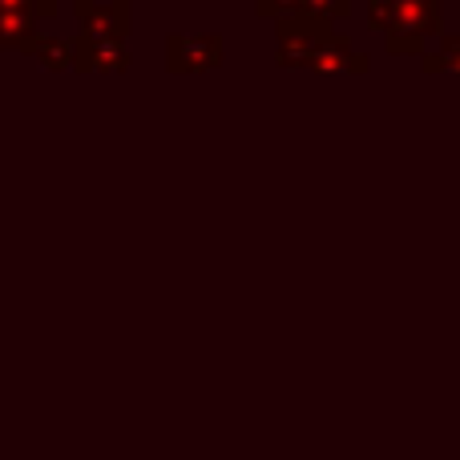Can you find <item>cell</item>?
Listing matches in <instances>:
<instances>
[{"label": "cell", "mask_w": 460, "mask_h": 460, "mask_svg": "<svg viewBox=\"0 0 460 460\" xmlns=\"http://www.w3.org/2000/svg\"><path fill=\"white\" fill-rule=\"evenodd\" d=\"M40 37L37 13H0V53H32Z\"/></svg>", "instance_id": "52a82bcc"}, {"label": "cell", "mask_w": 460, "mask_h": 460, "mask_svg": "<svg viewBox=\"0 0 460 460\" xmlns=\"http://www.w3.org/2000/svg\"><path fill=\"white\" fill-rule=\"evenodd\" d=\"M37 57L40 69L49 73H61V69H73V40H61V37H40L37 45H32V53Z\"/></svg>", "instance_id": "ba28073f"}, {"label": "cell", "mask_w": 460, "mask_h": 460, "mask_svg": "<svg viewBox=\"0 0 460 460\" xmlns=\"http://www.w3.org/2000/svg\"><path fill=\"white\" fill-rule=\"evenodd\" d=\"M226 61V49L223 37L215 32H170L166 37V73L170 77H199V73H215L223 69Z\"/></svg>", "instance_id": "3957f363"}, {"label": "cell", "mask_w": 460, "mask_h": 460, "mask_svg": "<svg viewBox=\"0 0 460 460\" xmlns=\"http://www.w3.org/2000/svg\"><path fill=\"white\" fill-rule=\"evenodd\" d=\"M73 16H77L85 40L129 45V32H134V4L129 0H73Z\"/></svg>", "instance_id": "277c9868"}, {"label": "cell", "mask_w": 460, "mask_h": 460, "mask_svg": "<svg viewBox=\"0 0 460 460\" xmlns=\"http://www.w3.org/2000/svg\"><path fill=\"white\" fill-rule=\"evenodd\" d=\"M367 69H372V57H367V53H356V49H351V40L343 37V32H332V40L319 49V57L311 61L307 73H319V77H335V73H356V77H364Z\"/></svg>", "instance_id": "8992f818"}, {"label": "cell", "mask_w": 460, "mask_h": 460, "mask_svg": "<svg viewBox=\"0 0 460 460\" xmlns=\"http://www.w3.org/2000/svg\"><path fill=\"white\" fill-rule=\"evenodd\" d=\"M303 21H319V24H335L351 16V0H303L299 4Z\"/></svg>", "instance_id": "30bf717a"}, {"label": "cell", "mask_w": 460, "mask_h": 460, "mask_svg": "<svg viewBox=\"0 0 460 460\" xmlns=\"http://www.w3.org/2000/svg\"><path fill=\"white\" fill-rule=\"evenodd\" d=\"M432 37H445L440 0H396L388 24H384L388 53L392 57H424Z\"/></svg>", "instance_id": "6da1fadb"}, {"label": "cell", "mask_w": 460, "mask_h": 460, "mask_svg": "<svg viewBox=\"0 0 460 460\" xmlns=\"http://www.w3.org/2000/svg\"><path fill=\"white\" fill-rule=\"evenodd\" d=\"M332 24L303 21V16L275 21V65L279 69H311V61L332 40Z\"/></svg>", "instance_id": "7a4b0ae2"}, {"label": "cell", "mask_w": 460, "mask_h": 460, "mask_svg": "<svg viewBox=\"0 0 460 460\" xmlns=\"http://www.w3.org/2000/svg\"><path fill=\"white\" fill-rule=\"evenodd\" d=\"M392 8H396V0H367V29H380L384 32Z\"/></svg>", "instance_id": "7c38bea8"}, {"label": "cell", "mask_w": 460, "mask_h": 460, "mask_svg": "<svg viewBox=\"0 0 460 460\" xmlns=\"http://www.w3.org/2000/svg\"><path fill=\"white\" fill-rule=\"evenodd\" d=\"M134 65L129 45H113V40H73V69L77 73H126Z\"/></svg>", "instance_id": "5b68a950"}, {"label": "cell", "mask_w": 460, "mask_h": 460, "mask_svg": "<svg viewBox=\"0 0 460 460\" xmlns=\"http://www.w3.org/2000/svg\"><path fill=\"white\" fill-rule=\"evenodd\" d=\"M0 13H37L40 16V0H0Z\"/></svg>", "instance_id": "4fadbf2b"}, {"label": "cell", "mask_w": 460, "mask_h": 460, "mask_svg": "<svg viewBox=\"0 0 460 460\" xmlns=\"http://www.w3.org/2000/svg\"><path fill=\"white\" fill-rule=\"evenodd\" d=\"M420 69L424 73H460V37H440L437 53H424L420 57Z\"/></svg>", "instance_id": "9c48e42d"}, {"label": "cell", "mask_w": 460, "mask_h": 460, "mask_svg": "<svg viewBox=\"0 0 460 460\" xmlns=\"http://www.w3.org/2000/svg\"><path fill=\"white\" fill-rule=\"evenodd\" d=\"M299 4L303 0H259L254 13H259L262 21H287V16H299Z\"/></svg>", "instance_id": "8fae6325"}]
</instances>
